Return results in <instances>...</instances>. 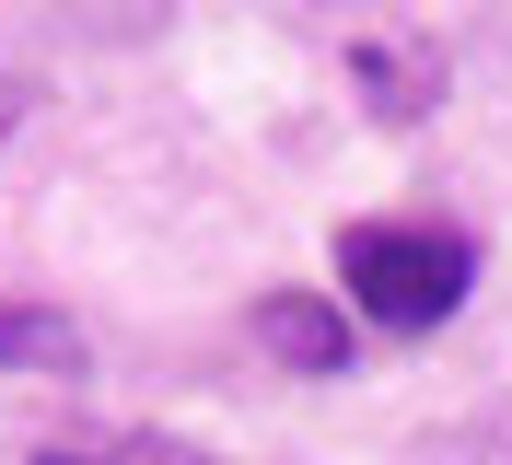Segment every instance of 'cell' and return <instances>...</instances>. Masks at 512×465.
Wrapping results in <instances>:
<instances>
[{
    "instance_id": "cell-4",
    "label": "cell",
    "mask_w": 512,
    "mask_h": 465,
    "mask_svg": "<svg viewBox=\"0 0 512 465\" xmlns=\"http://www.w3.org/2000/svg\"><path fill=\"white\" fill-rule=\"evenodd\" d=\"M24 465H233V454H198L175 431H82V442H35Z\"/></svg>"
},
{
    "instance_id": "cell-3",
    "label": "cell",
    "mask_w": 512,
    "mask_h": 465,
    "mask_svg": "<svg viewBox=\"0 0 512 465\" xmlns=\"http://www.w3.org/2000/svg\"><path fill=\"white\" fill-rule=\"evenodd\" d=\"M350 82L373 93V117H396V128H408L419 105H443V59H431V47H350Z\"/></svg>"
},
{
    "instance_id": "cell-2",
    "label": "cell",
    "mask_w": 512,
    "mask_h": 465,
    "mask_svg": "<svg viewBox=\"0 0 512 465\" xmlns=\"http://www.w3.org/2000/svg\"><path fill=\"white\" fill-rule=\"evenodd\" d=\"M256 349L291 361V372H350V314L315 303V291H268L256 303Z\"/></svg>"
},
{
    "instance_id": "cell-1",
    "label": "cell",
    "mask_w": 512,
    "mask_h": 465,
    "mask_svg": "<svg viewBox=\"0 0 512 465\" xmlns=\"http://www.w3.org/2000/svg\"><path fill=\"white\" fill-rule=\"evenodd\" d=\"M338 291L384 338H431L466 291H478V245L454 221H350L338 233Z\"/></svg>"
},
{
    "instance_id": "cell-5",
    "label": "cell",
    "mask_w": 512,
    "mask_h": 465,
    "mask_svg": "<svg viewBox=\"0 0 512 465\" xmlns=\"http://www.w3.org/2000/svg\"><path fill=\"white\" fill-rule=\"evenodd\" d=\"M0 372H82V326L47 303H0Z\"/></svg>"
},
{
    "instance_id": "cell-6",
    "label": "cell",
    "mask_w": 512,
    "mask_h": 465,
    "mask_svg": "<svg viewBox=\"0 0 512 465\" xmlns=\"http://www.w3.org/2000/svg\"><path fill=\"white\" fill-rule=\"evenodd\" d=\"M12 128H24V82H0V152H12Z\"/></svg>"
}]
</instances>
